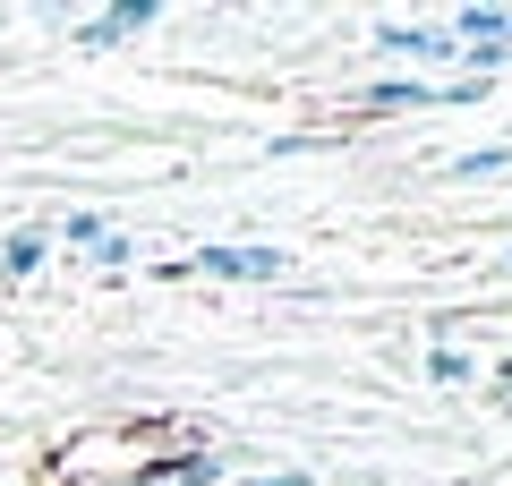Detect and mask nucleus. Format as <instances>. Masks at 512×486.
Returning <instances> with one entry per match:
<instances>
[{"instance_id": "f8f14e48", "label": "nucleus", "mask_w": 512, "mask_h": 486, "mask_svg": "<svg viewBox=\"0 0 512 486\" xmlns=\"http://www.w3.org/2000/svg\"><path fill=\"white\" fill-rule=\"evenodd\" d=\"M495 273H512V248H504V265H495Z\"/></svg>"}, {"instance_id": "f03ea898", "label": "nucleus", "mask_w": 512, "mask_h": 486, "mask_svg": "<svg viewBox=\"0 0 512 486\" xmlns=\"http://www.w3.org/2000/svg\"><path fill=\"white\" fill-rule=\"evenodd\" d=\"M376 52H393L402 60V77H419V69H461V52H453V35H444V18L427 26V18H384L376 26Z\"/></svg>"}, {"instance_id": "1a4fd4ad", "label": "nucleus", "mask_w": 512, "mask_h": 486, "mask_svg": "<svg viewBox=\"0 0 512 486\" xmlns=\"http://www.w3.org/2000/svg\"><path fill=\"white\" fill-rule=\"evenodd\" d=\"M94 239H103V214H69L52 231V248H94Z\"/></svg>"}, {"instance_id": "423d86ee", "label": "nucleus", "mask_w": 512, "mask_h": 486, "mask_svg": "<svg viewBox=\"0 0 512 486\" xmlns=\"http://www.w3.org/2000/svg\"><path fill=\"white\" fill-rule=\"evenodd\" d=\"M43 265H52V231H35V222H26V231L0 239V282H35Z\"/></svg>"}, {"instance_id": "20e7f679", "label": "nucleus", "mask_w": 512, "mask_h": 486, "mask_svg": "<svg viewBox=\"0 0 512 486\" xmlns=\"http://www.w3.org/2000/svg\"><path fill=\"white\" fill-rule=\"evenodd\" d=\"M367 111H436L444 103V77H376V86H359Z\"/></svg>"}, {"instance_id": "f257e3e1", "label": "nucleus", "mask_w": 512, "mask_h": 486, "mask_svg": "<svg viewBox=\"0 0 512 486\" xmlns=\"http://www.w3.org/2000/svg\"><path fill=\"white\" fill-rule=\"evenodd\" d=\"M188 273H205V282H282L291 273V248L282 239H205L188 256Z\"/></svg>"}, {"instance_id": "39448f33", "label": "nucleus", "mask_w": 512, "mask_h": 486, "mask_svg": "<svg viewBox=\"0 0 512 486\" xmlns=\"http://www.w3.org/2000/svg\"><path fill=\"white\" fill-rule=\"evenodd\" d=\"M128 486H222V461L214 452H171V461H146Z\"/></svg>"}, {"instance_id": "9d476101", "label": "nucleus", "mask_w": 512, "mask_h": 486, "mask_svg": "<svg viewBox=\"0 0 512 486\" xmlns=\"http://www.w3.org/2000/svg\"><path fill=\"white\" fill-rule=\"evenodd\" d=\"M94 265H111V273H128V265H137V239H120V231H103V239H94Z\"/></svg>"}, {"instance_id": "7ed1b4c3", "label": "nucleus", "mask_w": 512, "mask_h": 486, "mask_svg": "<svg viewBox=\"0 0 512 486\" xmlns=\"http://www.w3.org/2000/svg\"><path fill=\"white\" fill-rule=\"evenodd\" d=\"M154 18H163V0H120V9H94V18H77L69 43H77V52H120V43H128V35H146Z\"/></svg>"}, {"instance_id": "0eeeda50", "label": "nucleus", "mask_w": 512, "mask_h": 486, "mask_svg": "<svg viewBox=\"0 0 512 486\" xmlns=\"http://www.w3.org/2000/svg\"><path fill=\"white\" fill-rule=\"evenodd\" d=\"M504 171H512V145H470L444 162V180H504Z\"/></svg>"}, {"instance_id": "6e6552de", "label": "nucleus", "mask_w": 512, "mask_h": 486, "mask_svg": "<svg viewBox=\"0 0 512 486\" xmlns=\"http://www.w3.org/2000/svg\"><path fill=\"white\" fill-rule=\"evenodd\" d=\"M470 376H478L470 350H427V384H470Z\"/></svg>"}, {"instance_id": "9b49d317", "label": "nucleus", "mask_w": 512, "mask_h": 486, "mask_svg": "<svg viewBox=\"0 0 512 486\" xmlns=\"http://www.w3.org/2000/svg\"><path fill=\"white\" fill-rule=\"evenodd\" d=\"M248 486H316V469H265V478H248Z\"/></svg>"}]
</instances>
